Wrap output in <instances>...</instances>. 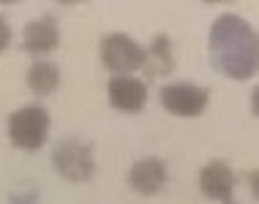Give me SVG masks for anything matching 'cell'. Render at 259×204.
Returning <instances> with one entry per match:
<instances>
[{
  "mask_svg": "<svg viewBox=\"0 0 259 204\" xmlns=\"http://www.w3.org/2000/svg\"><path fill=\"white\" fill-rule=\"evenodd\" d=\"M229 204H232V201H229Z\"/></svg>",
  "mask_w": 259,
  "mask_h": 204,
  "instance_id": "cell-15",
  "label": "cell"
},
{
  "mask_svg": "<svg viewBox=\"0 0 259 204\" xmlns=\"http://www.w3.org/2000/svg\"><path fill=\"white\" fill-rule=\"evenodd\" d=\"M199 191L213 201L229 204L235 193V172L227 161H207L199 172Z\"/></svg>",
  "mask_w": 259,
  "mask_h": 204,
  "instance_id": "cell-7",
  "label": "cell"
},
{
  "mask_svg": "<svg viewBox=\"0 0 259 204\" xmlns=\"http://www.w3.org/2000/svg\"><path fill=\"white\" fill-rule=\"evenodd\" d=\"M52 166L63 180L68 182H88L96 174L93 147L82 139H63L52 150Z\"/></svg>",
  "mask_w": 259,
  "mask_h": 204,
  "instance_id": "cell-3",
  "label": "cell"
},
{
  "mask_svg": "<svg viewBox=\"0 0 259 204\" xmlns=\"http://www.w3.org/2000/svg\"><path fill=\"white\" fill-rule=\"evenodd\" d=\"M128 185L142 196H153L166 185V164L156 156L139 158L128 169Z\"/></svg>",
  "mask_w": 259,
  "mask_h": 204,
  "instance_id": "cell-8",
  "label": "cell"
},
{
  "mask_svg": "<svg viewBox=\"0 0 259 204\" xmlns=\"http://www.w3.org/2000/svg\"><path fill=\"white\" fill-rule=\"evenodd\" d=\"M161 107L175 117H199L210 104V90L191 82H169L161 87Z\"/></svg>",
  "mask_w": 259,
  "mask_h": 204,
  "instance_id": "cell-5",
  "label": "cell"
},
{
  "mask_svg": "<svg viewBox=\"0 0 259 204\" xmlns=\"http://www.w3.org/2000/svg\"><path fill=\"white\" fill-rule=\"evenodd\" d=\"M246 180H248V188H251V193H254V199L259 201V169H251L246 174Z\"/></svg>",
  "mask_w": 259,
  "mask_h": 204,
  "instance_id": "cell-13",
  "label": "cell"
},
{
  "mask_svg": "<svg viewBox=\"0 0 259 204\" xmlns=\"http://www.w3.org/2000/svg\"><path fill=\"white\" fill-rule=\"evenodd\" d=\"M107 93L112 107L117 112H125V115H137L148 104V84L142 79H134V76H112Z\"/></svg>",
  "mask_w": 259,
  "mask_h": 204,
  "instance_id": "cell-6",
  "label": "cell"
},
{
  "mask_svg": "<svg viewBox=\"0 0 259 204\" xmlns=\"http://www.w3.org/2000/svg\"><path fill=\"white\" fill-rule=\"evenodd\" d=\"M11 44V25L6 22V17H0V52Z\"/></svg>",
  "mask_w": 259,
  "mask_h": 204,
  "instance_id": "cell-12",
  "label": "cell"
},
{
  "mask_svg": "<svg viewBox=\"0 0 259 204\" xmlns=\"http://www.w3.org/2000/svg\"><path fill=\"white\" fill-rule=\"evenodd\" d=\"M99 55L104 68H109L115 76H128L145 66V49L125 33H107L99 44Z\"/></svg>",
  "mask_w": 259,
  "mask_h": 204,
  "instance_id": "cell-4",
  "label": "cell"
},
{
  "mask_svg": "<svg viewBox=\"0 0 259 204\" xmlns=\"http://www.w3.org/2000/svg\"><path fill=\"white\" fill-rule=\"evenodd\" d=\"M210 63L229 79H251L259 71V33L237 14H221L210 25Z\"/></svg>",
  "mask_w": 259,
  "mask_h": 204,
  "instance_id": "cell-1",
  "label": "cell"
},
{
  "mask_svg": "<svg viewBox=\"0 0 259 204\" xmlns=\"http://www.w3.org/2000/svg\"><path fill=\"white\" fill-rule=\"evenodd\" d=\"M145 74L150 76V79H156V76H166L175 68V58H172V44L166 36H156V41L150 44V49H145Z\"/></svg>",
  "mask_w": 259,
  "mask_h": 204,
  "instance_id": "cell-11",
  "label": "cell"
},
{
  "mask_svg": "<svg viewBox=\"0 0 259 204\" xmlns=\"http://www.w3.org/2000/svg\"><path fill=\"white\" fill-rule=\"evenodd\" d=\"M251 112L259 117V84L254 87V93H251Z\"/></svg>",
  "mask_w": 259,
  "mask_h": 204,
  "instance_id": "cell-14",
  "label": "cell"
},
{
  "mask_svg": "<svg viewBox=\"0 0 259 204\" xmlns=\"http://www.w3.org/2000/svg\"><path fill=\"white\" fill-rule=\"evenodd\" d=\"M58 44H60V25L55 17H50V14L25 25V30H22L25 52L47 55V52H52V49H58Z\"/></svg>",
  "mask_w": 259,
  "mask_h": 204,
  "instance_id": "cell-9",
  "label": "cell"
},
{
  "mask_svg": "<svg viewBox=\"0 0 259 204\" xmlns=\"http://www.w3.org/2000/svg\"><path fill=\"white\" fill-rule=\"evenodd\" d=\"M25 82L36 95H50L60 84V68L55 66L52 60H36L30 68H27Z\"/></svg>",
  "mask_w": 259,
  "mask_h": 204,
  "instance_id": "cell-10",
  "label": "cell"
},
{
  "mask_svg": "<svg viewBox=\"0 0 259 204\" xmlns=\"http://www.w3.org/2000/svg\"><path fill=\"white\" fill-rule=\"evenodd\" d=\"M50 112H47L41 104H27V107H19L17 112H11L9 117V139L14 147L19 150H38L41 144L50 136Z\"/></svg>",
  "mask_w": 259,
  "mask_h": 204,
  "instance_id": "cell-2",
  "label": "cell"
}]
</instances>
